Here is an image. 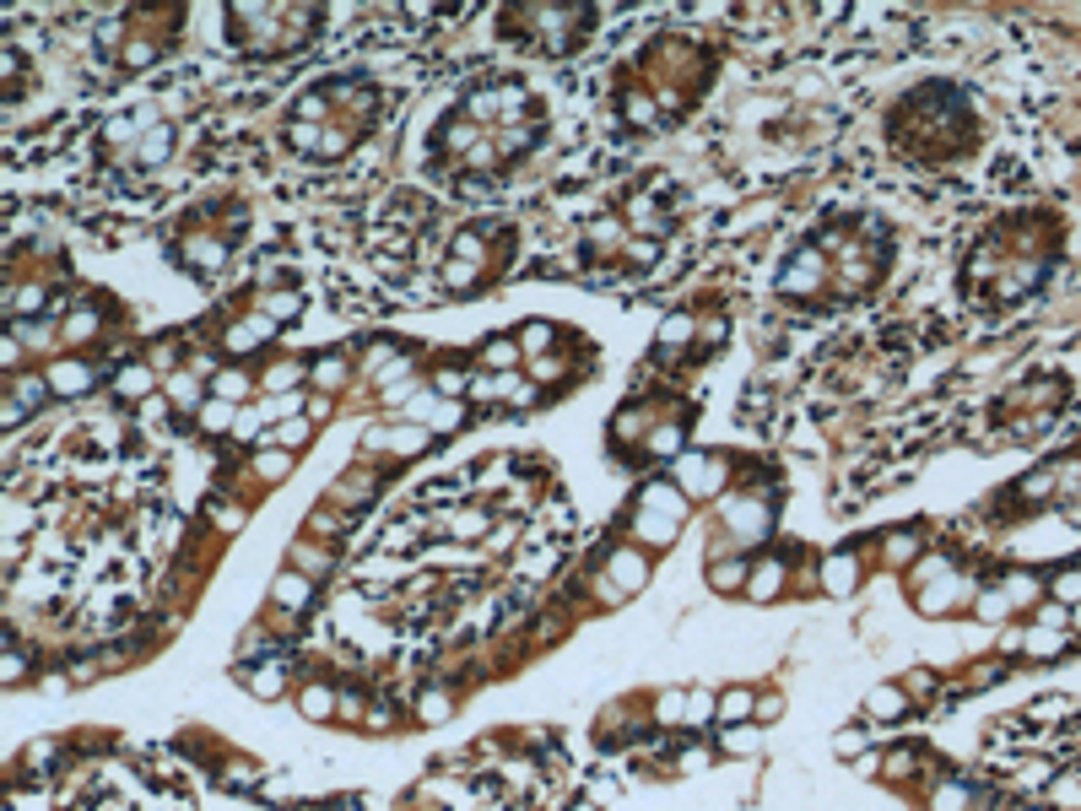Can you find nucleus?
Returning <instances> with one entry per match:
<instances>
[{
	"instance_id": "obj_11",
	"label": "nucleus",
	"mask_w": 1081,
	"mask_h": 811,
	"mask_svg": "<svg viewBox=\"0 0 1081 811\" xmlns=\"http://www.w3.org/2000/svg\"><path fill=\"white\" fill-rule=\"evenodd\" d=\"M757 714V698L746 693V687H730V693H719V725H746Z\"/></svg>"
},
{
	"instance_id": "obj_1",
	"label": "nucleus",
	"mask_w": 1081,
	"mask_h": 811,
	"mask_svg": "<svg viewBox=\"0 0 1081 811\" xmlns=\"http://www.w3.org/2000/svg\"><path fill=\"white\" fill-rule=\"evenodd\" d=\"M546 141V103L519 76H482L427 130V174L460 201H487Z\"/></svg>"
},
{
	"instance_id": "obj_15",
	"label": "nucleus",
	"mask_w": 1081,
	"mask_h": 811,
	"mask_svg": "<svg viewBox=\"0 0 1081 811\" xmlns=\"http://www.w3.org/2000/svg\"><path fill=\"white\" fill-rule=\"evenodd\" d=\"M719 720V698L714 693H687V725H709Z\"/></svg>"
},
{
	"instance_id": "obj_13",
	"label": "nucleus",
	"mask_w": 1081,
	"mask_h": 811,
	"mask_svg": "<svg viewBox=\"0 0 1081 811\" xmlns=\"http://www.w3.org/2000/svg\"><path fill=\"white\" fill-rule=\"evenodd\" d=\"M417 714L427 725H438V720H449V714H455V698L449 693H433V687H427V693L417 698Z\"/></svg>"
},
{
	"instance_id": "obj_19",
	"label": "nucleus",
	"mask_w": 1081,
	"mask_h": 811,
	"mask_svg": "<svg viewBox=\"0 0 1081 811\" xmlns=\"http://www.w3.org/2000/svg\"><path fill=\"white\" fill-rule=\"evenodd\" d=\"M714 757H709V747H687L682 757H676V768H682V774H698V768H709Z\"/></svg>"
},
{
	"instance_id": "obj_21",
	"label": "nucleus",
	"mask_w": 1081,
	"mask_h": 811,
	"mask_svg": "<svg viewBox=\"0 0 1081 811\" xmlns=\"http://www.w3.org/2000/svg\"><path fill=\"white\" fill-rule=\"evenodd\" d=\"M784 709V698L779 693H768V698H757V720H773V714Z\"/></svg>"
},
{
	"instance_id": "obj_17",
	"label": "nucleus",
	"mask_w": 1081,
	"mask_h": 811,
	"mask_svg": "<svg viewBox=\"0 0 1081 811\" xmlns=\"http://www.w3.org/2000/svg\"><path fill=\"white\" fill-rule=\"evenodd\" d=\"M422 444H427L422 428H390V455H417Z\"/></svg>"
},
{
	"instance_id": "obj_16",
	"label": "nucleus",
	"mask_w": 1081,
	"mask_h": 811,
	"mask_svg": "<svg viewBox=\"0 0 1081 811\" xmlns=\"http://www.w3.org/2000/svg\"><path fill=\"white\" fill-rule=\"evenodd\" d=\"M228 422H233V401H206L200 406V428L206 433H228Z\"/></svg>"
},
{
	"instance_id": "obj_10",
	"label": "nucleus",
	"mask_w": 1081,
	"mask_h": 811,
	"mask_svg": "<svg viewBox=\"0 0 1081 811\" xmlns=\"http://www.w3.org/2000/svg\"><path fill=\"white\" fill-rule=\"evenodd\" d=\"M746 579H752V563H746V557H719V563L709 568V584H714L719 595L746 590Z\"/></svg>"
},
{
	"instance_id": "obj_2",
	"label": "nucleus",
	"mask_w": 1081,
	"mask_h": 811,
	"mask_svg": "<svg viewBox=\"0 0 1081 811\" xmlns=\"http://www.w3.org/2000/svg\"><path fill=\"white\" fill-rule=\"evenodd\" d=\"M892 265H898V238L882 211L833 206L800 222V233L773 249L768 292L790 314H844L876 298V287H887Z\"/></svg>"
},
{
	"instance_id": "obj_3",
	"label": "nucleus",
	"mask_w": 1081,
	"mask_h": 811,
	"mask_svg": "<svg viewBox=\"0 0 1081 811\" xmlns=\"http://www.w3.org/2000/svg\"><path fill=\"white\" fill-rule=\"evenodd\" d=\"M887 157L909 184L952 190L984 174L1000 157V119L973 82L963 76H919L882 119Z\"/></svg>"
},
{
	"instance_id": "obj_5",
	"label": "nucleus",
	"mask_w": 1081,
	"mask_h": 811,
	"mask_svg": "<svg viewBox=\"0 0 1081 811\" xmlns=\"http://www.w3.org/2000/svg\"><path fill=\"white\" fill-rule=\"evenodd\" d=\"M271 595H276V606H282V611H309L314 606V579L298 574V568H287V574L271 584Z\"/></svg>"
},
{
	"instance_id": "obj_4",
	"label": "nucleus",
	"mask_w": 1081,
	"mask_h": 811,
	"mask_svg": "<svg viewBox=\"0 0 1081 811\" xmlns=\"http://www.w3.org/2000/svg\"><path fill=\"white\" fill-rule=\"evenodd\" d=\"M1065 228L1038 206H1017L1006 217H995L990 228L973 238V249L963 255L957 271V292L973 314L1000 319L1022 303H1033L1049 287L1054 265L1065 255Z\"/></svg>"
},
{
	"instance_id": "obj_8",
	"label": "nucleus",
	"mask_w": 1081,
	"mask_h": 811,
	"mask_svg": "<svg viewBox=\"0 0 1081 811\" xmlns=\"http://www.w3.org/2000/svg\"><path fill=\"white\" fill-rule=\"evenodd\" d=\"M298 709L309 714V720H330V714H341V693H336V687H325V682H309L298 693Z\"/></svg>"
},
{
	"instance_id": "obj_22",
	"label": "nucleus",
	"mask_w": 1081,
	"mask_h": 811,
	"mask_svg": "<svg viewBox=\"0 0 1081 811\" xmlns=\"http://www.w3.org/2000/svg\"><path fill=\"white\" fill-rule=\"evenodd\" d=\"M860 747H865V736H860V730H844V736H838V752H844V757H854Z\"/></svg>"
},
{
	"instance_id": "obj_7",
	"label": "nucleus",
	"mask_w": 1081,
	"mask_h": 811,
	"mask_svg": "<svg viewBox=\"0 0 1081 811\" xmlns=\"http://www.w3.org/2000/svg\"><path fill=\"white\" fill-rule=\"evenodd\" d=\"M854 579H860V563H854L849 552H838V557H827V563H822V590L827 595H849Z\"/></svg>"
},
{
	"instance_id": "obj_14",
	"label": "nucleus",
	"mask_w": 1081,
	"mask_h": 811,
	"mask_svg": "<svg viewBox=\"0 0 1081 811\" xmlns=\"http://www.w3.org/2000/svg\"><path fill=\"white\" fill-rule=\"evenodd\" d=\"M719 747L725 752H752L757 747V725H719Z\"/></svg>"
},
{
	"instance_id": "obj_18",
	"label": "nucleus",
	"mask_w": 1081,
	"mask_h": 811,
	"mask_svg": "<svg viewBox=\"0 0 1081 811\" xmlns=\"http://www.w3.org/2000/svg\"><path fill=\"white\" fill-rule=\"evenodd\" d=\"M865 709H871V714H898V709H903L898 687H876V693L865 698Z\"/></svg>"
},
{
	"instance_id": "obj_12",
	"label": "nucleus",
	"mask_w": 1081,
	"mask_h": 811,
	"mask_svg": "<svg viewBox=\"0 0 1081 811\" xmlns=\"http://www.w3.org/2000/svg\"><path fill=\"white\" fill-rule=\"evenodd\" d=\"M292 568L309 574V579H325V574H336V557L319 552V547H298V552H292Z\"/></svg>"
},
{
	"instance_id": "obj_20",
	"label": "nucleus",
	"mask_w": 1081,
	"mask_h": 811,
	"mask_svg": "<svg viewBox=\"0 0 1081 811\" xmlns=\"http://www.w3.org/2000/svg\"><path fill=\"white\" fill-rule=\"evenodd\" d=\"M1054 595H1060V601H1081V574H1060L1054 579Z\"/></svg>"
},
{
	"instance_id": "obj_9",
	"label": "nucleus",
	"mask_w": 1081,
	"mask_h": 811,
	"mask_svg": "<svg viewBox=\"0 0 1081 811\" xmlns=\"http://www.w3.org/2000/svg\"><path fill=\"white\" fill-rule=\"evenodd\" d=\"M779 590H784V568H779V557H763V563L752 568V579H746V595H752V601H773Z\"/></svg>"
},
{
	"instance_id": "obj_6",
	"label": "nucleus",
	"mask_w": 1081,
	"mask_h": 811,
	"mask_svg": "<svg viewBox=\"0 0 1081 811\" xmlns=\"http://www.w3.org/2000/svg\"><path fill=\"white\" fill-rule=\"evenodd\" d=\"M611 584H617V590H638V584H649V557L644 552H617V557H611Z\"/></svg>"
}]
</instances>
